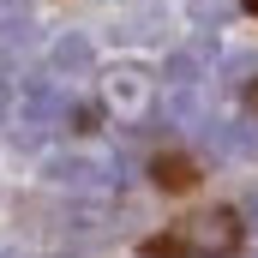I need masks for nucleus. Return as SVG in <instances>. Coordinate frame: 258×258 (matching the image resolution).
<instances>
[{
    "label": "nucleus",
    "mask_w": 258,
    "mask_h": 258,
    "mask_svg": "<svg viewBox=\"0 0 258 258\" xmlns=\"http://www.w3.org/2000/svg\"><path fill=\"white\" fill-rule=\"evenodd\" d=\"M198 78H204L198 48H174V54L162 60V84H168V90H198Z\"/></svg>",
    "instance_id": "6"
},
{
    "label": "nucleus",
    "mask_w": 258,
    "mask_h": 258,
    "mask_svg": "<svg viewBox=\"0 0 258 258\" xmlns=\"http://www.w3.org/2000/svg\"><path fill=\"white\" fill-rule=\"evenodd\" d=\"M246 6H252V12H258V0H246Z\"/></svg>",
    "instance_id": "13"
},
{
    "label": "nucleus",
    "mask_w": 258,
    "mask_h": 258,
    "mask_svg": "<svg viewBox=\"0 0 258 258\" xmlns=\"http://www.w3.org/2000/svg\"><path fill=\"white\" fill-rule=\"evenodd\" d=\"M192 18L198 24H222L228 18V0H192Z\"/></svg>",
    "instance_id": "9"
},
{
    "label": "nucleus",
    "mask_w": 258,
    "mask_h": 258,
    "mask_svg": "<svg viewBox=\"0 0 258 258\" xmlns=\"http://www.w3.org/2000/svg\"><path fill=\"white\" fill-rule=\"evenodd\" d=\"M48 180L66 186V192H108V186H120V168L114 162H96V156H54L48 162Z\"/></svg>",
    "instance_id": "3"
},
{
    "label": "nucleus",
    "mask_w": 258,
    "mask_h": 258,
    "mask_svg": "<svg viewBox=\"0 0 258 258\" xmlns=\"http://www.w3.org/2000/svg\"><path fill=\"white\" fill-rule=\"evenodd\" d=\"M222 72H228L234 84H246V78H252V72H258V54H234V60L222 66Z\"/></svg>",
    "instance_id": "10"
},
{
    "label": "nucleus",
    "mask_w": 258,
    "mask_h": 258,
    "mask_svg": "<svg viewBox=\"0 0 258 258\" xmlns=\"http://www.w3.org/2000/svg\"><path fill=\"white\" fill-rule=\"evenodd\" d=\"M30 30H36V24H30L24 6H0V48H24Z\"/></svg>",
    "instance_id": "7"
},
{
    "label": "nucleus",
    "mask_w": 258,
    "mask_h": 258,
    "mask_svg": "<svg viewBox=\"0 0 258 258\" xmlns=\"http://www.w3.org/2000/svg\"><path fill=\"white\" fill-rule=\"evenodd\" d=\"M18 114H24V126H60L66 114H72V96L60 90V78H24V90H18Z\"/></svg>",
    "instance_id": "2"
},
{
    "label": "nucleus",
    "mask_w": 258,
    "mask_h": 258,
    "mask_svg": "<svg viewBox=\"0 0 258 258\" xmlns=\"http://www.w3.org/2000/svg\"><path fill=\"white\" fill-rule=\"evenodd\" d=\"M102 96H108V108L138 114V108L150 102V84H144V72H138V66H114V72H108V84H102Z\"/></svg>",
    "instance_id": "4"
},
{
    "label": "nucleus",
    "mask_w": 258,
    "mask_h": 258,
    "mask_svg": "<svg viewBox=\"0 0 258 258\" xmlns=\"http://www.w3.org/2000/svg\"><path fill=\"white\" fill-rule=\"evenodd\" d=\"M150 174H156V186H168V192H180V186H192V180H198L186 156H156V168H150Z\"/></svg>",
    "instance_id": "8"
},
{
    "label": "nucleus",
    "mask_w": 258,
    "mask_h": 258,
    "mask_svg": "<svg viewBox=\"0 0 258 258\" xmlns=\"http://www.w3.org/2000/svg\"><path fill=\"white\" fill-rule=\"evenodd\" d=\"M246 216H252V228H258V192H246Z\"/></svg>",
    "instance_id": "11"
},
{
    "label": "nucleus",
    "mask_w": 258,
    "mask_h": 258,
    "mask_svg": "<svg viewBox=\"0 0 258 258\" xmlns=\"http://www.w3.org/2000/svg\"><path fill=\"white\" fill-rule=\"evenodd\" d=\"M48 66H54L60 78H84V72L96 66V48H90V36H78V30L54 36V48H48Z\"/></svg>",
    "instance_id": "5"
},
{
    "label": "nucleus",
    "mask_w": 258,
    "mask_h": 258,
    "mask_svg": "<svg viewBox=\"0 0 258 258\" xmlns=\"http://www.w3.org/2000/svg\"><path fill=\"white\" fill-rule=\"evenodd\" d=\"M0 120H6V84H0Z\"/></svg>",
    "instance_id": "12"
},
{
    "label": "nucleus",
    "mask_w": 258,
    "mask_h": 258,
    "mask_svg": "<svg viewBox=\"0 0 258 258\" xmlns=\"http://www.w3.org/2000/svg\"><path fill=\"white\" fill-rule=\"evenodd\" d=\"M240 240H246V222L234 210H198V216L168 222L162 234H150L144 258H228L240 252Z\"/></svg>",
    "instance_id": "1"
}]
</instances>
